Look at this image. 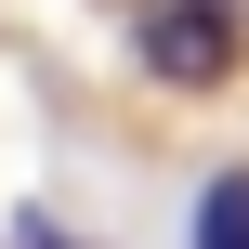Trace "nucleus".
Returning <instances> with one entry per match:
<instances>
[{
  "label": "nucleus",
  "instance_id": "1",
  "mask_svg": "<svg viewBox=\"0 0 249 249\" xmlns=\"http://www.w3.org/2000/svg\"><path fill=\"white\" fill-rule=\"evenodd\" d=\"M144 66L184 79V92H210V79L236 66V0H158V13H144Z\"/></svg>",
  "mask_w": 249,
  "mask_h": 249
},
{
  "label": "nucleus",
  "instance_id": "2",
  "mask_svg": "<svg viewBox=\"0 0 249 249\" xmlns=\"http://www.w3.org/2000/svg\"><path fill=\"white\" fill-rule=\"evenodd\" d=\"M197 249H249V171H223L197 197Z\"/></svg>",
  "mask_w": 249,
  "mask_h": 249
}]
</instances>
